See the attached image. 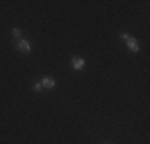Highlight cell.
I'll list each match as a JSON object with an SVG mask.
<instances>
[{
	"label": "cell",
	"mask_w": 150,
	"mask_h": 144,
	"mask_svg": "<svg viewBox=\"0 0 150 144\" xmlns=\"http://www.w3.org/2000/svg\"><path fill=\"white\" fill-rule=\"evenodd\" d=\"M18 50H19L21 53H30L32 46H30V43L27 40H19L18 42Z\"/></svg>",
	"instance_id": "6da1fadb"
},
{
	"label": "cell",
	"mask_w": 150,
	"mask_h": 144,
	"mask_svg": "<svg viewBox=\"0 0 150 144\" xmlns=\"http://www.w3.org/2000/svg\"><path fill=\"white\" fill-rule=\"evenodd\" d=\"M40 83H42V86H43L45 90H51V88H54L56 82H54V78H51V77H43Z\"/></svg>",
	"instance_id": "7a4b0ae2"
},
{
	"label": "cell",
	"mask_w": 150,
	"mask_h": 144,
	"mask_svg": "<svg viewBox=\"0 0 150 144\" xmlns=\"http://www.w3.org/2000/svg\"><path fill=\"white\" fill-rule=\"evenodd\" d=\"M126 45H128V48H129L131 51H134V53L139 51V43H137V40H136V38L128 37V38H126Z\"/></svg>",
	"instance_id": "3957f363"
},
{
	"label": "cell",
	"mask_w": 150,
	"mask_h": 144,
	"mask_svg": "<svg viewBox=\"0 0 150 144\" xmlns=\"http://www.w3.org/2000/svg\"><path fill=\"white\" fill-rule=\"evenodd\" d=\"M85 66V59H81V58H72V67L75 71H81Z\"/></svg>",
	"instance_id": "277c9868"
},
{
	"label": "cell",
	"mask_w": 150,
	"mask_h": 144,
	"mask_svg": "<svg viewBox=\"0 0 150 144\" xmlns=\"http://www.w3.org/2000/svg\"><path fill=\"white\" fill-rule=\"evenodd\" d=\"M11 34H13V37H16V38H19V37H21V31H19L18 27L13 29V31H11Z\"/></svg>",
	"instance_id": "5b68a950"
},
{
	"label": "cell",
	"mask_w": 150,
	"mask_h": 144,
	"mask_svg": "<svg viewBox=\"0 0 150 144\" xmlns=\"http://www.w3.org/2000/svg\"><path fill=\"white\" fill-rule=\"evenodd\" d=\"M34 90H35V91H42V90H43V86H42V83H35L34 85Z\"/></svg>",
	"instance_id": "8992f818"
},
{
	"label": "cell",
	"mask_w": 150,
	"mask_h": 144,
	"mask_svg": "<svg viewBox=\"0 0 150 144\" xmlns=\"http://www.w3.org/2000/svg\"><path fill=\"white\" fill-rule=\"evenodd\" d=\"M128 37H129V34H126V32H123V34H121V38H123V40H126Z\"/></svg>",
	"instance_id": "52a82bcc"
}]
</instances>
